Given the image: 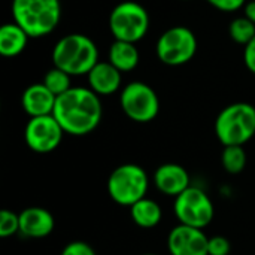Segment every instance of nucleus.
<instances>
[{"label": "nucleus", "instance_id": "1", "mask_svg": "<svg viewBox=\"0 0 255 255\" xmlns=\"http://www.w3.org/2000/svg\"><path fill=\"white\" fill-rule=\"evenodd\" d=\"M64 133L85 136L94 131L103 117L100 96L85 87H72L57 97L52 112Z\"/></svg>", "mask_w": 255, "mask_h": 255}, {"label": "nucleus", "instance_id": "2", "mask_svg": "<svg viewBox=\"0 0 255 255\" xmlns=\"http://www.w3.org/2000/svg\"><path fill=\"white\" fill-rule=\"evenodd\" d=\"M99 48L96 42L82 34L70 33L57 40L52 48V63L70 76L88 75L99 63Z\"/></svg>", "mask_w": 255, "mask_h": 255}, {"label": "nucleus", "instance_id": "3", "mask_svg": "<svg viewBox=\"0 0 255 255\" xmlns=\"http://www.w3.org/2000/svg\"><path fill=\"white\" fill-rule=\"evenodd\" d=\"M12 18L30 37L51 34L61 19L60 0H12Z\"/></svg>", "mask_w": 255, "mask_h": 255}, {"label": "nucleus", "instance_id": "4", "mask_svg": "<svg viewBox=\"0 0 255 255\" xmlns=\"http://www.w3.org/2000/svg\"><path fill=\"white\" fill-rule=\"evenodd\" d=\"M215 134L224 146H244L255 136V106L245 102L226 106L215 120Z\"/></svg>", "mask_w": 255, "mask_h": 255}, {"label": "nucleus", "instance_id": "5", "mask_svg": "<svg viewBox=\"0 0 255 255\" xmlns=\"http://www.w3.org/2000/svg\"><path fill=\"white\" fill-rule=\"evenodd\" d=\"M149 179L139 164H121L108 178V193L111 199L121 206H133L146 197Z\"/></svg>", "mask_w": 255, "mask_h": 255}, {"label": "nucleus", "instance_id": "6", "mask_svg": "<svg viewBox=\"0 0 255 255\" xmlns=\"http://www.w3.org/2000/svg\"><path fill=\"white\" fill-rule=\"evenodd\" d=\"M109 30L115 40L139 42L149 30L148 10L137 1H121L109 15Z\"/></svg>", "mask_w": 255, "mask_h": 255}, {"label": "nucleus", "instance_id": "7", "mask_svg": "<svg viewBox=\"0 0 255 255\" xmlns=\"http://www.w3.org/2000/svg\"><path fill=\"white\" fill-rule=\"evenodd\" d=\"M155 52L158 60L166 66L187 64L197 52V37L185 25L170 27L160 34Z\"/></svg>", "mask_w": 255, "mask_h": 255}, {"label": "nucleus", "instance_id": "8", "mask_svg": "<svg viewBox=\"0 0 255 255\" xmlns=\"http://www.w3.org/2000/svg\"><path fill=\"white\" fill-rule=\"evenodd\" d=\"M120 105L127 118L140 124L151 123L160 112V99L155 90L142 81H133L121 90Z\"/></svg>", "mask_w": 255, "mask_h": 255}, {"label": "nucleus", "instance_id": "9", "mask_svg": "<svg viewBox=\"0 0 255 255\" xmlns=\"http://www.w3.org/2000/svg\"><path fill=\"white\" fill-rule=\"evenodd\" d=\"M173 212L179 224L202 230L208 227L215 217V208L211 197L206 191L193 185L175 197Z\"/></svg>", "mask_w": 255, "mask_h": 255}, {"label": "nucleus", "instance_id": "10", "mask_svg": "<svg viewBox=\"0 0 255 255\" xmlns=\"http://www.w3.org/2000/svg\"><path fill=\"white\" fill-rule=\"evenodd\" d=\"M64 136V130L54 115L30 118L24 128V140L27 146L37 154H49L55 151Z\"/></svg>", "mask_w": 255, "mask_h": 255}, {"label": "nucleus", "instance_id": "11", "mask_svg": "<svg viewBox=\"0 0 255 255\" xmlns=\"http://www.w3.org/2000/svg\"><path fill=\"white\" fill-rule=\"evenodd\" d=\"M208 242L202 229L178 224L167 236V250L170 255H208Z\"/></svg>", "mask_w": 255, "mask_h": 255}, {"label": "nucleus", "instance_id": "12", "mask_svg": "<svg viewBox=\"0 0 255 255\" xmlns=\"http://www.w3.org/2000/svg\"><path fill=\"white\" fill-rule=\"evenodd\" d=\"M55 221L52 214L40 206H31L19 214V233L30 239H43L52 233Z\"/></svg>", "mask_w": 255, "mask_h": 255}, {"label": "nucleus", "instance_id": "13", "mask_svg": "<svg viewBox=\"0 0 255 255\" xmlns=\"http://www.w3.org/2000/svg\"><path fill=\"white\" fill-rule=\"evenodd\" d=\"M154 184L160 193L178 197L190 185V175L185 167L176 163H164L154 173Z\"/></svg>", "mask_w": 255, "mask_h": 255}, {"label": "nucleus", "instance_id": "14", "mask_svg": "<svg viewBox=\"0 0 255 255\" xmlns=\"http://www.w3.org/2000/svg\"><path fill=\"white\" fill-rule=\"evenodd\" d=\"M55 102L57 96L51 93L43 82L28 85L21 96V106L30 118L52 115Z\"/></svg>", "mask_w": 255, "mask_h": 255}, {"label": "nucleus", "instance_id": "15", "mask_svg": "<svg viewBox=\"0 0 255 255\" xmlns=\"http://www.w3.org/2000/svg\"><path fill=\"white\" fill-rule=\"evenodd\" d=\"M88 88L97 96H112L121 88L123 73L109 61H99L87 75Z\"/></svg>", "mask_w": 255, "mask_h": 255}, {"label": "nucleus", "instance_id": "16", "mask_svg": "<svg viewBox=\"0 0 255 255\" xmlns=\"http://www.w3.org/2000/svg\"><path fill=\"white\" fill-rule=\"evenodd\" d=\"M30 36L16 22H6L0 27V54L13 58L24 52Z\"/></svg>", "mask_w": 255, "mask_h": 255}, {"label": "nucleus", "instance_id": "17", "mask_svg": "<svg viewBox=\"0 0 255 255\" xmlns=\"http://www.w3.org/2000/svg\"><path fill=\"white\" fill-rule=\"evenodd\" d=\"M139 49L136 48V43L123 42V40H114V43L109 48V63L114 64L121 73L131 72L139 64Z\"/></svg>", "mask_w": 255, "mask_h": 255}, {"label": "nucleus", "instance_id": "18", "mask_svg": "<svg viewBox=\"0 0 255 255\" xmlns=\"http://www.w3.org/2000/svg\"><path fill=\"white\" fill-rule=\"evenodd\" d=\"M130 215L136 226L142 229H154L160 224L163 218V211L155 200L145 197L130 206Z\"/></svg>", "mask_w": 255, "mask_h": 255}, {"label": "nucleus", "instance_id": "19", "mask_svg": "<svg viewBox=\"0 0 255 255\" xmlns=\"http://www.w3.org/2000/svg\"><path fill=\"white\" fill-rule=\"evenodd\" d=\"M221 164L224 170L230 175L242 173L247 166V152L244 146H239V145L224 146L223 154H221Z\"/></svg>", "mask_w": 255, "mask_h": 255}, {"label": "nucleus", "instance_id": "20", "mask_svg": "<svg viewBox=\"0 0 255 255\" xmlns=\"http://www.w3.org/2000/svg\"><path fill=\"white\" fill-rule=\"evenodd\" d=\"M45 87L54 93L57 97L64 94L66 91H69L72 88V76L69 73H66L64 70L58 69V67H52L49 69L45 76H43V81Z\"/></svg>", "mask_w": 255, "mask_h": 255}, {"label": "nucleus", "instance_id": "21", "mask_svg": "<svg viewBox=\"0 0 255 255\" xmlns=\"http://www.w3.org/2000/svg\"><path fill=\"white\" fill-rule=\"evenodd\" d=\"M229 33L236 43L247 46L255 37V24L247 16H238L230 22Z\"/></svg>", "mask_w": 255, "mask_h": 255}, {"label": "nucleus", "instance_id": "22", "mask_svg": "<svg viewBox=\"0 0 255 255\" xmlns=\"http://www.w3.org/2000/svg\"><path fill=\"white\" fill-rule=\"evenodd\" d=\"M16 233H19V214L3 209L0 212V238H12Z\"/></svg>", "mask_w": 255, "mask_h": 255}, {"label": "nucleus", "instance_id": "23", "mask_svg": "<svg viewBox=\"0 0 255 255\" xmlns=\"http://www.w3.org/2000/svg\"><path fill=\"white\" fill-rule=\"evenodd\" d=\"M232 251L230 241L224 236L209 238L208 242V255H229Z\"/></svg>", "mask_w": 255, "mask_h": 255}, {"label": "nucleus", "instance_id": "24", "mask_svg": "<svg viewBox=\"0 0 255 255\" xmlns=\"http://www.w3.org/2000/svg\"><path fill=\"white\" fill-rule=\"evenodd\" d=\"M61 255H97L94 248L87 244V242H82V241H73L70 244H67L63 251Z\"/></svg>", "mask_w": 255, "mask_h": 255}, {"label": "nucleus", "instance_id": "25", "mask_svg": "<svg viewBox=\"0 0 255 255\" xmlns=\"http://www.w3.org/2000/svg\"><path fill=\"white\" fill-rule=\"evenodd\" d=\"M211 6L221 12H236L245 6L247 0H206Z\"/></svg>", "mask_w": 255, "mask_h": 255}, {"label": "nucleus", "instance_id": "26", "mask_svg": "<svg viewBox=\"0 0 255 255\" xmlns=\"http://www.w3.org/2000/svg\"><path fill=\"white\" fill-rule=\"evenodd\" d=\"M244 63L247 69L255 75V37L247 46H244Z\"/></svg>", "mask_w": 255, "mask_h": 255}, {"label": "nucleus", "instance_id": "27", "mask_svg": "<svg viewBox=\"0 0 255 255\" xmlns=\"http://www.w3.org/2000/svg\"><path fill=\"white\" fill-rule=\"evenodd\" d=\"M244 16H247L250 21H253L255 24V0H251L248 3H245V6H244Z\"/></svg>", "mask_w": 255, "mask_h": 255}, {"label": "nucleus", "instance_id": "28", "mask_svg": "<svg viewBox=\"0 0 255 255\" xmlns=\"http://www.w3.org/2000/svg\"><path fill=\"white\" fill-rule=\"evenodd\" d=\"M142 255H158V254H142Z\"/></svg>", "mask_w": 255, "mask_h": 255}, {"label": "nucleus", "instance_id": "29", "mask_svg": "<svg viewBox=\"0 0 255 255\" xmlns=\"http://www.w3.org/2000/svg\"><path fill=\"white\" fill-rule=\"evenodd\" d=\"M184 1H190V0H184Z\"/></svg>", "mask_w": 255, "mask_h": 255}]
</instances>
